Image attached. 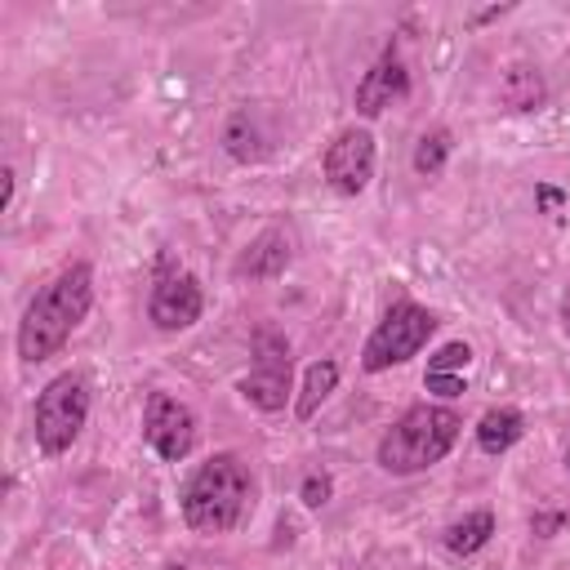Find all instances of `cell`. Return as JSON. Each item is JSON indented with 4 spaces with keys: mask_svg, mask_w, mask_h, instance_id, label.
<instances>
[{
    "mask_svg": "<svg viewBox=\"0 0 570 570\" xmlns=\"http://www.w3.org/2000/svg\"><path fill=\"white\" fill-rule=\"evenodd\" d=\"M289 379H294V361H289V343L281 330L263 325L254 334V370L240 379V396L258 410H285L289 401Z\"/></svg>",
    "mask_w": 570,
    "mask_h": 570,
    "instance_id": "8992f818",
    "label": "cell"
},
{
    "mask_svg": "<svg viewBox=\"0 0 570 570\" xmlns=\"http://www.w3.org/2000/svg\"><path fill=\"white\" fill-rule=\"evenodd\" d=\"M472 365V347L463 338L436 347V356H428V374H445V379H463V370Z\"/></svg>",
    "mask_w": 570,
    "mask_h": 570,
    "instance_id": "ac0fdd59",
    "label": "cell"
},
{
    "mask_svg": "<svg viewBox=\"0 0 570 570\" xmlns=\"http://www.w3.org/2000/svg\"><path fill=\"white\" fill-rule=\"evenodd\" d=\"M490 534H494V512H490V508H476V512L450 521L445 534H441V543H445L454 557H472V552H481V548L490 543Z\"/></svg>",
    "mask_w": 570,
    "mask_h": 570,
    "instance_id": "4fadbf2b",
    "label": "cell"
},
{
    "mask_svg": "<svg viewBox=\"0 0 570 570\" xmlns=\"http://www.w3.org/2000/svg\"><path fill=\"white\" fill-rule=\"evenodd\" d=\"M223 147H227V156H236V160H245V165L267 156V138H263V129H258L245 111L227 120V129H223Z\"/></svg>",
    "mask_w": 570,
    "mask_h": 570,
    "instance_id": "2e32d148",
    "label": "cell"
},
{
    "mask_svg": "<svg viewBox=\"0 0 570 570\" xmlns=\"http://www.w3.org/2000/svg\"><path fill=\"white\" fill-rule=\"evenodd\" d=\"M561 330H566V338H570V294L561 298Z\"/></svg>",
    "mask_w": 570,
    "mask_h": 570,
    "instance_id": "603a6c76",
    "label": "cell"
},
{
    "mask_svg": "<svg viewBox=\"0 0 570 570\" xmlns=\"http://www.w3.org/2000/svg\"><path fill=\"white\" fill-rule=\"evenodd\" d=\"M423 387L428 392H436V396H445V401H454V396H463L468 387H463V379H445V374H423Z\"/></svg>",
    "mask_w": 570,
    "mask_h": 570,
    "instance_id": "ffe728a7",
    "label": "cell"
},
{
    "mask_svg": "<svg viewBox=\"0 0 570 570\" xmlns=\"http://www.w3.org/2000/svg\"><path fill=\"white\" fill-rule=\"evenodd\" d=\"M325 178L334 191L343 196H356L370 187L374 178V134L365 125H347L334 134V142L325 147V160H321Z\"/></svg>",
    "mask_w": 570,
    "mask_h": 570,
    "instance_id": "ba28073f",
    "label": "cell"
},
{
    "mask_svg": "<svg viewBox=\"0 0 570 570\" xmlns=\"http://www.w3.org/2000/svg\"><path fill=\"white\" fill-rule=\"evenodd\" d=\"M410 94V71H405V62L396 58V49L387 45L383 49V58L361 76V85H356V116H365V120H374V116H383L396 98H405Z\"/></svg>",
    "mask_w": 570,
    "mask_h": 570,
    "instance_id": "30bf717a",
    "label": "cell"
},
{
    "mask_svg": "<svg viewBox=\"0 0 570 570\" xmlns=\"http://www.w3.org/2000/svg\"><path fill=\"white\" fill-rule=\"evenodd\" d=\"M334 383H338V365H334L330 356H325V361H312L307 374H303V392H298V401H294V414H298V419H312L316 405L334 392Z\"/></svg>",
    "mask_w": 570,
    "mask_h": 570,
    "instance_id": "9a60e30c",
    "label": "cell"
},
{
    "mask_svg": "<svg viewBox=\"0 0 570 570\" xmlns=\"http://www.w3.org/2000/svg\"><path fill=\"white\" fill-rule=\"evenodd\" d=\"M521 436H525V419H521V410H512V405H494V410H485L481 423H476V445H481L485 454H503V450H512Z\"/></svg>",
    "mask_w": 570,
    "mask_h": 570,
    "instance_id": "7c38bea8",
    "label": "cell"
},
{
    "mask_svg": "<svg viewBox=\"0 0 570 570\" xmlns=\"http://www.w3.org/2000/svg\"><path fill=\"white\" fill-rule=\"evenodd\" d=\"M205 312V294L196 285L191 272H178V267H160L156 285H151V298H147V316L156 330L174 334V330H187L196 325Z\"/></svg>",
    "mask_w": 570,
    "mask_h": 570,
    "instance_id": "9c48e42d",
    "label": "cell"
},
{
    "mask_svg": "<svg viewBox=\"0 0 570 570\" xmlns=\"http://www.w3.org/2000/svg\"><path fill=\"white\" fill-rule=\"evenodd\" d=\"M142 436L165 463H178V459H187L196 450V414L178 396L151 392L147 410H142Z\"/></svg>",
    "mask_w": 570,
    "mask_h": 570,
    "instance_id": "52a82bcc",
    "label": "cell"
},
{
    "mask_svg": "<svg viewBox=\"0 0 570 570\" xmlns=\"http://www.w3.org/2000/svg\"><path fill=\"white\" fill-rule=\"evenodd\" d=\"M0 178H4V209H9V200H13V169H4Z\"/></svg>",
    "mask_w": 570,
    "mask_h": 570,
    "instance_id": "7402d4cb",
    "label": "cell"
},
{
    "mask_svg": "<svg viewBox=\"0 0 570 570\" xmlns=\"http://www.w3.org/2000/svg\"><path fill=\"white\" fill-rule=\"evenodd\" d=\"M539 205H548V209L561 205V191H557V187H539Z\"/></svg>",
    "mask_w": 570,
    "mask_h": 570,
    "instance_id": "44dd1931",
    "label": "cell"
},
{
    "mask_svg": "<svg viewBox=\"0 0 570 570\" xmlns=\"http://www.w3.org/2000/svg\"><path fill=\"white\" fill-rule=\"evenodd\" d=\"M463 432V419L450 405H410L383 436H379V468L392 476H414L441 463Z\"/></svg>",
    "mask_w": 570,
    "mask_h": 570,
    "instance_id": "3957f363",
    "label": "cell"
},
{
    "mask_svg": "<svg viewBox=\"0 0 570 570\" xmlns=\"http://www.w3.org/2000/svg\"><path fill=\"white\" fill-rule=\"evenodd\" d=\"M89 307H94V267L89 263H67L27 303V312L18 321V356L27 365L49 361L71 338V330L89 316Z\"/></svg>",
    "mask_w": 570,
    "mask_h": 570,
    "instance_id": "6da1fadb",
    "label": "cell"
},
{
    "mask_svg": "<svg viewBox=\"0 0 570 570\" xmlns=\"http://www.w3.org/2000/svg\"><path fill=\"white\" fill-rule=\"evenodd\" d=\"M249 508H254V476L232 450L209 454L183 490V521L196 534H227L249 517Z\"/></svg>",
    "mask_w": 570,
    "mask_h": 570,
    "instance_id": "7a4b0ae2",
    "label": "cell"
},
{
    "mask_svg": "<svg viewBox=\"0 0 570 570\" xmlns=\"http://www.w3.org/2000/svg\"><path fill=\"white\" fill-rule=\"evenodd\" d=\"M165 570H187V566H165Z\"/></svg>",
    "mask_w": 570,
    "mask_h": 570,
    "instance_id": "cb8c5ba5",
    "label": "cell"
},
{
    "mask_svg": "<svg viewBox=\"0 0 570 570\" xmlns=\"http://www.w3.org/2000/svg\"><path fill=\"white\" fill-rule=\"evenodd\" d=\"M432 334H436V316L414 298H396L365 338V352H361L365 374H383L392 365H405L410 356H419L428 347Z\"/></svg>",
    "mask_w": 570,
    "mask_h": 570,
    "instance_id": "277c9868",
    "label": "cell"
},
{
    "mask_svg": "<svg viewBox=\"0 0 570 570\" xmlns=\"http://www.w3.org/2000/svg\"><path fill=\"white\" fill-rule=\"evenodd\" d=\"M89 419V383L85 374H58L45 383V392L36 396V410H31V432H36V445L45 454H62L76 445L80 428Z\"/></svg>",
    "mask_w": 570,
    "mask_h": 570,
    "instance_id": "5b68a950",
    "label": "cell"
},
{
    "mask_svg": "<svg viewBox=\"0 0 570 570\" xmlns=\"http://www.w3.org/2000/svg\"><path fill=\"white\" fill-rule=\"evenodd\" d=\"M285 267H289V236H285L281 227L258 232V236L249 240V249L240 254V263H236V272H240V276H254V281H272V276H281Z\"/></svg>",
    "mask_w": 570,
    "mask_h": 570,
    "instance_id": "8fae6325",
    "label": "cell"
},
{
    "mask_svg": "<svg viewBox=\"0 0 570 570\" xmlns=\"http://www.w3.org/2000/svg\"><path fill=\"white\" fill-rule=\"evenodd\" d=\"M330 494H334V481H330L325 472H312V476H303V485H298V499H303L307 508H325Z\"/></svg>",
    "mask_w": 570,
    "mask_h": 570,
    "instance_id": "d6986e66",
    "label": "cell"
},
{
    "mask_svg": "<svg viewBox=\"0 0 570 570\" xmlns=\"http://www.w3.org/2000/svg\"><path fill=\"white\" fill-rule=\"evenodd\" d=\"M566 468H570V454H566Z\"/></svg>",
    "mask_w": 570,
    "mask_h": 570,
    "instance_id": "d4e9b609",
    "label": "cell"
},
{
    "mask_svg": "<svg viewBox=\"0 0 570 570\" xmlns=\"http://www.w3.org/2000/svg\"><path fill=\"white\" fill-rule=\"evenodd\" d=\"M450 147H454L450 129H428V134L414 142V174H423V178H436V174L445 169V156H450Z\"/></svg>",
    "mask_w": 570,
    "mask_h": 570,
    "instance_id": "e0dca14e",
    "label": "cell"
},
{
    "mask_svg": "<svg viewBox=\"0 0 570 570\" xmlns=\"http://www.w3.org/2000/svg\"><path fill=\"white\" fill-rule=\"evenodd\" d=\"M499 98L512 111H539L543 107V76L534 67H508L499 80Z\"/></svg>",
    "mask_w": 570,
    "mask_h": 570,
    "instance_id": "5bb4252c",
    "label": "cell"
}]
</instances>
